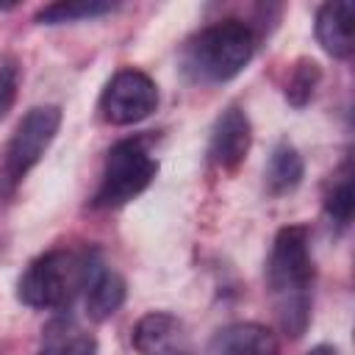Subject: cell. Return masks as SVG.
Returning a JSON list of instances; mask_svg holds the SVG:
<instances>
[{
	"instance_id": "obj_1",
	"label": "cell",
	"mask_w": 355,
	"mask_h": 355,
	"mask_svg": "<svg viewBox=\"0 0 355 355\" xmlns=\"http://www.w3.org/2000/svg\"><path fill=\"white\" fill-rule=\"evenodd\" d=\"M266 286L275 302L280 330L291 338H300L311 322L313 286L311 236L305 225H288L277 230L266 261Z\"/></svg>"
},
{
	"instance_id": "obj_2",
	"label": "cell",
	"mask_w": 355,
	"mask_h": 355,
	"mask_svg": "<svg viewBox=\"0 0 355 355\" xmlns=\"http://www.w3.org/2000/svg\"><path fill=\"white\" fill-rule=\"evenodd\" d=\"M100 258L94 250H47L33 258L17 280V297L28 308L64 311L86 291Z\"/></svg>"
},
{
	"instance_id": "obj_3",
	"label": "cell",
	"mask_w": 355,
	"mask_h": 355,
	"mask_svg": "<svg viewBox=\"0 0 355 355\" xmlns=\"http://www.w3.org/2000/svg\"><path fill=\"white\" fill-rule=\"evenodd\" d=\"M255 31L241 19H219L200 28L183 47V72L197 83H225L255 55Z\"/></svg>"
},
{
	"instance_id": "obj_4",
	"label": "cell",
	"mask_w": 355,
	"mask_h": 355,
	"mask_svg": "<svg viewBox=\"0 0 355 355\" xmlns=\"http://www.w3.org/2000/svg\"><path fill=\"white\" fill-rule=\"evenodd\" d=\"M158 175V158L150 153L147 139H122L116 141L108 155L100 175V186L94 191L97 208H119L139 197Z\"/></svg>"
},
{
	"instance_id": "obj_5",
	"label": "cell",
	"mask_w": 355,
	"mask_h": 355,
	"mask_svg": "<svg viewBox=\"0 0 355 355\" xmlns=\"http://www.w3.org/2000/svg\"><path fill=\"white\" fill-rule=\"evenodd\" d=\"M58 128H61L58 105H36L19 119L14 136L6 144L3 164H0V194L3 197H11L17 186L28 178V172L42 161Z\"/></svg>"
},
{
	"instance_id": "obj_6",
	"label": "cell",
	"mask_w": 355,
	"mask_h": 355,
	"mask_svg": "<svg viewBox=\"0 0 355 355\" xmlns=\"http://www.w3.org/2000/svg\"><path fill=\"white\" fill-rule=\"evenodd\" d=\"M158 105V86L141 69H119L100 94V116L108 125H136Z\"/></svg>"
},
{
	"instance_id": "obj_7",
	"label": "cell",
	"mask_w": 355,
	"mask_h": 355,
	"mask_svg": "<svg viewBox=\"0 0 355 355\" xmlns=\"http://www.w3.org/2000/svg\"><path fill=\"white\" fill-rule=\"evenodd\" d=\"M250 144H252V125H250V116L244 114V108H239V105L225 108L216 116L214 130H211V141H208L211 164L230 172L247 158Z\"/></svg>"
},
{
	"instance_id": "obj_8",
	"label": "cell",
	"mask_w": 355,
	"mask_h": 355,
	"mask_svg": "<svg viewBox=\"0 0 355 355\" xmlns=\"http://www.w3.org/2000/svg\"><path fill=\"white\" fill-rule=\"evenodd\" d=\"M352 22H355V6L347 0H336V3H324L316 11V42L322 44V50L333 58H349L355 50V33H352Z\"/></svg>"
},
{
	"instance_id": "obj_9",
	"label": "cell",
	"mask_w": 355,
	"mask_h": 355,
	"mask_svg": "<svg viewBox=\"0 0 355 355\" xmlns=\"http://www.w3.org/2000/svg\"><path fill=\"white\" fill-rule=\"evenodd\" d=\"M208 355H280V344L266 324L236 322L211 338Z\"/></svg>"
},
{
	"instance_id": "obj_10",
	"label": "cell",
	"mask_w": 355,
	"mask_h": 355,
	"mask_svg": "<svg viewBox=\"0 0 355 355\" xmlns=\"http://www.w3.org/2000/svg\"><path fill=\"white\" fill-rule=\"evenodd\" d=\"M86 313L89 319L94 322H105L111 319L122 302H125V294H128V286L122 280L119 272H114L111 266H105L103 261L97 263V269L92 272L89 283H86Z\"/></svg>"
},
{
	"instance_id": "obj_11",
	"label": "cell",
	"mask_w": 355,
	"mask_h": 355,
	"mask_svg": "<svg viewBox=\"0 0 355 355\" xmlns=\"http://www.w3.org/2000/svg\"><path fill=\"white\" fill-rule=\"evenodd\" d=\"M178 336H180L178 316L166 311H150L133 324L130 344L139 355H169Z\"/></svg>"
},
{
	"instance_id": "obj_12",
	"label": "cell",
	"mask_w": 355,
	"mask_h": 355,
	"mask_svg": "<svg viewBox=\"0 0 355 355\" xmlns=\"http://www.w3.org/2000/svg\"><path fill=\"white\" fill-rule=\"evenodd\" d=\"M39 355H97V341L72 316H55L42 330Z\"/></svg>"
},
{
	"instance_id": "obj_13",
	"label": "cell",
	"mask_w": 355,
	"mask_h": 355,
	"mask_svg": "<svg viewBox=\"0 0 355 355\" xmlns=\"http://www.w3.org/2000/svg\"><path fill=\"white\" fill-rule=\"evenodd\" d=\"M302 175H305V164H302V155L297 153L294 144L288 141H280L272 155H269V164H266V191L272 197H283L288 191H294L300 183H302Z\"/></svg>"
},
{
	"instance_id": "obj_14",
	"label": "cell",
	"mask_w": 355,
	"mask_h": 355,
	"mask_svg": "<svg viewBox=\"0 0 355 355\" xmlns=\"http://www.w3.org/2000/svg\"><path fill=\"white\" fill-rule=\"evenodd\" d=\"M119 6L116 3H97V0H78V3H50L44 8L36 11V22L39 25H64V22H78V19H94V17H105L114 14Z\"/></svg>"
},
{
	"instance_id": "obj_15",
	"label": "cell",
	"mask_w": 355,
	"mask_h": 355,
	"mask_svg": "<svg viewBox=\"0 0 355 355\" xmlns=\"http://www.w3.org/2000/svg\"><path fill=\"white\" fill-rule=\"evenodd\" d=\"M322 80V69L313 58H300L291 72H288V80H286V100L294 105V108H305L311 103V97L316 94V86Z\"/></svg>"
},
{
	"instance_id": "obj_16",
	"label": "cell",
	"mask_w": 355,
	"mask_h": 355,
	"mask_svg": "<svg viewBox=\"0 0 355 355\" xmlns=\"http://www.w3.org/2000/svg\"><path fill=\"white\" fill-rule=\"evenodd\" d=\"M352 211H355V189H352V175L344 169V175L324 194V214L338 230H347L352 222Z\"/></svg>"
},
{
	"instance_id": "obj_17",
	"label": "cell",
	"mask_w": 355,
	"mask_h": 355,
	"mask_svg": "<svg viewBox=\"0 0 355 355\" xmlns=\"http://www.w3.org/2000/svg\"><path fill=\"white\" fill-rule=\"evenodd\" d=\"M19 89V61L11 53H0V119L11 111Z\"/></svg>"
},
{
	"instance_id": "obj_18",
	"label": "cell",
	"mask_w": 355,
	"mask_h": 355,
	"mask_svg": "<svg viewBox=\"0 0 355 355\" xmlns=\"http://www.w3.org/2000/svg\"><path fill=\"white\" fill-rule=\"evenodd\" d=\"M305 355H338V349L333 344H316L313 349H308Z\"/></svg>"
},
{
	"instance_id": "obj_19",
	"label": "cell",
	"mask_w": 355,
	"mask_h": 355,
	"mask_svg": "<svg viewBox=\"0 0 355 355\" xmlns=\"http://www.w3.org/2000/svg\"><path fill=\"white\" fill-rule=\"evenodd\" d=\"M169 355H172V352H169Z\"/></svg>"
}]
</instances>
